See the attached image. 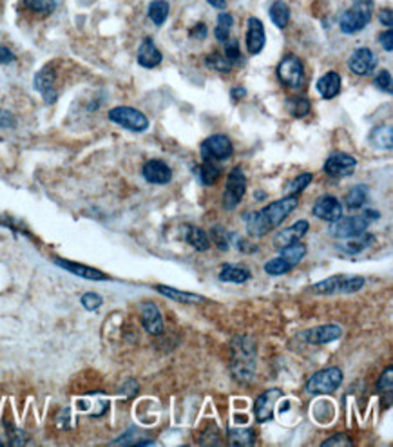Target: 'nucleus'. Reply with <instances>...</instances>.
Listing matches in <instances>:
<instances>
[{"instance_id": "obj_6", "label": "nucleus", "mask_w": 393, "mask_h": 447, "mask_svg": "<svg viewBox=\"0 0 393 447\" xmlns=\"http://www.w3.org/2000/svg\"><path fill=\"white\" fill-rule=\"evenodd\" d=\"M368 229V219L365 216H348V218H339L337 221L330 223V236L335 239H353L359 238Z\"/></svg>"}, {"instance_id": "obj_36", "label": "nucleus", "mask_w": 393, "mask_h": 447, "mask_svg": "<svg viewBox=\"0 0 393 447\" xmlns=\"http://www.w3.org/2000/svg\"><path fill=\"white\" fill-rule=\"evenodd\" d=\"M312 109L310 102L306 98H288L286 100V111L290 112L294 118L306 116Z\"/></svg>"}, {"instance_id": "obj_31", "label": "nucleus", "mask_w": 393, "mask_h": 447, "mask_svg": "<svg viewBox=\"0 0 393 447\" xmlns=\"http://www.w3.org/2000/svg\"><path fill=\"white\" fill-rule=\"evenodd\" d=\"M342 279H344V275H332V277H328L326 281H321V283L314 284L310 290H312L314 294L321 295L335 294V292H339V288H341Z\"/></svg>"}, {"instance_id": "obj_25", "label": "nucleus", "mask_w": 393, "mask_h": 447, "mask_svg": "<svg viewBox=\"0 0 393 447\" xmlns=\"http://www.w3.org/2000/svg\"><path fill=\"white\" fill-rule=\"evenodd\" d=\"M250 277H252L250 270L245 268V266L238 265H225L220 272V281H225V283L243 284L247 283Z\"/></svg>"}, {"instance_id": "obj_5", "label": "nucleus", "mask_w": 393, "mask_h": 447, "mask_svg": "<svg viewBox=\"0 0 393 447\" xmlns=\"http://www.w3.org/2000/svg\"><path fill=\"white\" fill-rule=\"evenodd\" d=\"M109 120L132 132H146L149 129V120L141 111L134 107H114L109 111Z\"/></svg>"}, {"instance_id": "obj_51", "label": "nucleus", "mask_w": 393, "mask_h": 447, "mask_svg": "<svg viewBox=\"0 0 393 447\" xmlns=\"http://www.w3.org/2000/svg\"><path fill=\"white\" fill-rule=\"evenodd\" d=\"M379 20H381V24H384V26H386V28L392 29V24H393L392 10H383V11H381Z\"/></svg>"}, {"instance_id": "obj_53", "label": "nucleus", "mask_w": 393, "mask_h": 447, "mask_svg": "<svg viewBox=\"0 0 393 447\" xmlns=\"http://www.w3.org/2000/svg\"><path fill=\"white\" fill-rule=\"evenodd\" d=\"M207 2H209L212 8H216V10H223L225 6H227V0H207Z\"/></svg>"}, {"instance_id": "obj_38", "label": "nucleus", "mask_w": 393, "mask_h": 447, "mask_svg": "<svg viewBox=\"0 0 393 447\" xmlns=\"http://www.w3.org/2000/svg\"><path fill=\"white\" fill-rule=\"evenodd\" d=\"M312 179H314V174H310V173H303V174H299L297 177H294V179L288 183V186H286L288 196H295V194H299L303 189H306V186L312 183Z\"/></svg>"}, {"instance_id": "obj_35", "label": "nucleus", "mask_w": 393, "mask_h": 447, "mask_svg": "<svg viewBox=\"0 0 393 447\" xmlns=\"http://www.w3.org/2000/svg\"><path fill=\"white\" fill-rule=\"evenodd\" d=\"M22 2L29 11L40 15L53 13L58 6V0H22Z\"/></svg>"}, {"instance_id": "obj_14", "label": "nucleus", "mask_w": 393, "mask_h": 447, "mask_svg": "<svg viewBox=\"0 0 393 447\" xmlns=\"http://www.w3.org/2000/svg\"><path fill=\"white\" fill-rule=\"evenodd\" d=\"M312 214L315 218L323 219V221H328V223H333V221H337L342 216L341 201L337 200L335 196H321L315 201Z\"/></svg>"}, {"instance_id": "obj_11", "label": "nucleus", "mask_w": 393, "mask_h": 447, "mask_svg": "<svg viewBox=\"0 0 393 447\" xmlns=\"http://www.w3.org/2000/svg\"><path fill=\"white\" fill-rule=\"evenodd\" d=\"M357 167V159L347 152H335L324 161V173L332 177L350 176Z\"/></svg>"}, {"instance_id": "obj_2", "label": "nucleus", "mask_w": 393, "mask_h": 447, "mask_svg": "<svg viewBox=\"0 0 393 447\" xmlns=\"http://www.w3.org/2000/svg\"><path fill=\"white\" fill-rule=\"evenodd\" d=\"M232 357H230V371L241 384H250L256 377V342L248 335H236L232 340Z\"/></svg>"}, {"instance_id": "obj_30", "label": "nucleus", "mask_w": 393, "mask_h": 447, "mask_svg": "<svg viewBox=\"0 0 393 447\" xmlns=\"http://www.w3.org/2000/svg\"><path fill=\"white\" fill-rule=\"evenodd\" d=\"M234 26V19L230 13H220L218 15V24H216L214 37L218 42L225 44L230 38V29Z\"/></svg>"}, {"instance_id": "obj_39", "label": "nucleus", "mask_w": 393, "mask_h": 447, "mask_svg": "<svg viewBox=\"0 0 393 447\" xmlns=\"http://www.w3.org/2000/svg\"><path fill=\"white\" fill-rule=\"evenodd\" d=\"M290 270H294V266H290L288 263L283 259V257H276V259H272V261H268L267 265H265V272H267L268 275H285L288 274Z\"/></svg>"}, {"instance_id": "obj_17", "label": "nucleus", "mask_w": 393, "mask_h": 447, "mask_svg": "<svg viewBox=\"0 0 393 447\" xmlns=\"http://www.w3.org/2000/svg\"><path fill=\"white\" fill-rule=\"evenodd\" d=\"M141 324L149 331L150 335H159L164 333V319L159 313V308L155 303H143L140 308Z\"/></svg>"}, {"instance_id": "obj_23", "label": "nucleus", "mask_w": 393, "mask_h": 447, "mask_svg": "<svg viewBox=\"0 0 393 447\" xmlns=\"http://www.w3.org/2000/svg\"><path fill=\"white\" fill-rule=\"evenodd\" d=\"M159 294L165 295V297L173 299V301H178L182 304H198V303H205V297L198 294H191V292H182V290H176L173 286H165V284H158L156 286Z\"/></svg>"}, {"instance_id": "obj_40", "label": "nucleus", "mask_w": 393, "mask_h": 447, "mask_svg": "<svg viewBox=\"0 0 393 447\" xmlns=\"http://www.w3.org/2000/svg\"><path fill=\"white\" fill-rule=\"evenodd\" d=\"M225 58L230 62V66L234 67L241 64V49H239L238 40H227L225 42Z\"/></svg>"}, {"instance_id": "obj_46", "label": "nucleus", "mask_w": 393, "mask_h": 447, "mask_svg": "<svg viewBox=\"0 0 393 447\" xmlns=\"http://www.w3.org/2000/svg\"><path fill=\"white\" fill-rule=\"evenodd\" d=\"M323 446L324 447H326V446H351V440H348L347 435L337 433L335 437H332V438H328V440H324Z\"/></svg>"}, {"instance_id": "obj_1", "label": "nucleus", "mask_w": 393, "mask_h": 447, "mask_svg": "<svg viewBox=\"0 0 393 447\" xmlns=\"http://www.w3.org/2000/svg\"><path fill=\"white\" fill-rule=\"evenodd\" d=\"M299 205V198L286 196L277 200L270 205L263 207L261 210L254 212L247 218V230L252 238H263L274 229H277L288 216Z\"/></svg>"}, {"instance_id": "obj_52", "label": "nucleus", "mask_w": 393, "mask_h": 447, "mask_svg": "<svg viewBox=\"0 0 393 447\" xmlns=\"http://www.w3.org/2000/svg\"><path fill=\"white\" fill-rule=\"evenodd\" d=\"M247 96V89L245 87H234L230 91V98L232 102H239V100H243Z\"/></svg>"}, {"instance_id": "obj_33", "label": "nucleus", "mask_w": 393, "mask_h": 447, "mask_svg": "<svg viewBox=\"0 0 393 447\" xmlns=\"http://www.w3.org/2000/svg\"><path fill=\"white\" fill-rule=\"evenodd\" d=\"M372 143H375V147L379 149H392V127H375L370 134Z\"/></svg>"}, {"instance_id": "obj_44", "label": "nucleus", "mask_w": 393, "mask_h": 447, "mask_svg": "<svg viewBox=\"0 0 393 447\" xmlns=\"http://www.w3.org/2000/svg\"><path fill=\"white\" fill-rule=\"evenodd\" d=\"M211 236L214 239L216 247L220 248V250H229V234L225 232L223 229L216 227V229L211 230Z\"/></svg>"}, {"instance_id": "obj_19", "label": "nucleus", "mask_w": 393, "mask_h": 447, "mask_svg": "<svg viewBox=\"0 0 393 447\" xmlns=\"http://www.w3.org/2000/svg\"><path fill=\"white\" fill-rule=\"evenodd\" d=\"M308 229H310L308 221L301 219V221H297V223H294L292 227H288V229H285V230H281V232L277 234L276 238H274V247L283 248V247H288V245H292V243L301 241V239L304 238V234L308 232Z\"/></svg>"}, {"instance_id": "obj_41", "label": "nucleus", "mask_w": 393, "mask_h": 447, "mask_svg": "<svg viewBox=\"0 0 393 447\" xmlns=\"http://www.w3.org/2000/svg\"><path fill=\"white\" fill-rule=\"evenodd\" d=\"M363 286H365V279L363 277H344L339 292H342V294H353V292L360 290Z\"/></svg>"}, {"instance_id": "obj_7", "label": "nucleus", "mask_w": 393, "mask_h": 447, "mask_svg": "<svg viewBox=\"0 0 393 447\" xmlns=\"http://www.w3.org/2000/svg\"><path fill=\"white\" fill-rule=\"evenodd\" d=\"M245 192H247V177H245L243 168L234 167L227 177V186H225L223 194L225 209L234 210L239 205V201L243 200Z\"/></svg>"}, {"instance_id": "obj_21", "label": "nucleus", "mask_w": 393, "mask_h": 447, "mask_svg": "<svg viewBox=\"0 0 393 447\" xmlns=\"http://www.w3.org/2000/svg\"><path fill=\"white\" fill-rule=\"evenodd\" d=\"M341 75L335 73V71H330V73H326V75L317 80L315 89H317V93L321 94L324 100H332L335 98L337 94L341 93Z\"/></svg>"}, {"instance_id": "obj_4", "label": "nucleus", "mask_w": 393, "mask_h": 447, "mask_svg": "<svg viewBox=\"0 0 393 447\" xmlns=\"http://www.w3.org/2000/svg\"><path fill=\"white\" fill-rule=\"evenodd\" d=\"M342 371L339 368H326L314 373L304 384V392L310 395H328L341 386Z\"/></svg>"}, {"instance_id": "obj_42", "label": "nucleus", "mask_w": 393, "mask_h": 447, "mask_svg": "<svg viewBox=\"0 0 393 447\" xmlns=\"http://www.w3.org/2000/svg\"><path fill=\"white\" fill-rule=\"evenodd\" d=\"M374 84H375V87H379L381 91H386V93L388 94H392V73H390V71H381L379 75L375 76V80H374Z\"/></svg>"}, {"instance_id": "obj_15", "label": "nucleus", "mask_w": 393, "mask_h": 447, "mask_svg": "<svg viewBox=\"0 0 393 447\" xmlns=\"http://www.w3.org/2000/svg\"><path fill=\"white\" fill-rule=\"evenodd\" d=\"M141 174L147 182L155 183V185H167L173 179V170L161 159H149L141 168Z\"/></svg>"}, {"instance_id": "obj_48", "label": "nucleus", "mask_w": 393, "mask_h": 447, "mask_svg": "<svg viewBox=\"0 0 393 447\" xmlns=\"http://www.w3.org/2000/svg\"><path fill=\"white\" fill-rule=\"evenodd\" d=\"M13 125H15L13 114L8 111H0V127H2V129H8V127H13Z\"/></svg>"}, {"instance_id": "obj_18", "label": "nucleus", "mask_w": 393, "mask_h": 447, "mask_svg": "<svg viewBox=\"0 0 393 447\" xmlns=\"http://www.w3.org/2000/svg\"><path fill=\"white\" fill-rule=\"evenodd\" d=\"M341 335L342 330L337 324H324V326L312 328V330L303 333V337L308 340L310 344H328V342L341 339Z\"/></svg>"}, {"instance_id": "obj_49", "label": "nucleus", "mask_w": 393, "mask_h": 447, "mask_svg": "<svg viewBox=\"0 0 393 447\" xmlns=\"http://www.w3.org/2000/svg\"><path fill=\"white\" fill-rule=\"evenodd\" d=\"M207 33H209V31H207V26L202 22V24H198V26H194V28H192L191 37H194L196 40H203V38L207 37Z\"/></svg>"}, {"instance_id": "obj_29", "label": "nucleus", "mask_w": 393, "mask_h": 447, "mask_svg": "<svg viewBox=\"0 0 393 447\" xmlns=\"http://www.w3.org/2000/svg\"><path fill=\"white\" fill-rule=\"evenodd\" d=\"M368 196H370V192H368V186H366V185H356L350 192H348L347 198H344L347 209L357 210V209H360V207H365V203L368 201Z\"/></svg>"}, {"instance_id": "obj_32", "label": "nucleus", "mask_w": 393, "mask_h": 447, "mask_svg": "<svg viewBox=\"0 0 393 447\" xmlns=\"http://www.w3.org/2000/svg\"><path fill=\"white\" fill-rule=\"evenodd\" d=\"M168 2L167 0H152L149 6V19L156 24V26H164L165 20L168 17Z\"/></svg>"}, {"instance_id": "obj_54", "label": "nucleus", "mask_w": 393, "mask_h": 447, "mask_svg": "<svg viewBox=\"0 0 393 447\" xmlns=\"http://www.w3.org/2000/svg\"><path fill=\"white\" fill-rule=\"evenodd\" d=\"M0 446H2V442H0Z\"/></svg>"}, {"instance_id": "obj_47", "label": "nucleus", "mask_w": 393, "mask_h": 447, "mask_svg": "<svg viewBox=\"0 0 393 447\" xmlns=\"http://www.w3.org/2000/svg\"><path fill=\"white\" fill-rule=\"evenodd\" d=\"M379 42H381V46L384 47V51H388V53L393 51V31L392 29H386L384 33H381Z\"/></svg>"}, {"instance_id": "obj_24", "label": "nucleus", "mask_w": 393, "mask_h": 447, "mask_svg": "<svg viewBox=\"0 0 393 447\" xmlns=\"http://www.w3.org/2000/svg\"><path fill=\"white\" fill-rule=\"evenodd\" d=\"M185 241L198 252H205L211 248V239L205 230L194 227V225H185Z\"/></svg>"}, {"instance_id": "obj_27", "label": "nucleus", "mask_w": 393, "mask_h": 447, "mask_svg": "<svg viewBox=\"0 0 393 447\" xmlns=\"http://www.w3.org/2000/svg\"><path fill=\"white\" fill-rule=\"evenodd\" d=\"M306 256V247H304L303 243H292L288 247L279 248V257H283L286 263L290 266H297L301 261H303V257Z\"/></svg>"}, {"instance_id": "obj_20", "label": "nucleus", "mask_w": 393, "mask_h": 447, "mask_svg": "<svg viewBox=\"0 0 393 447\" xmlns=\"http://www.w3.org/2000/svg\"><path fill=\"white\" fill-rule=\"evenodd\" d=\"M161 53H159L158 47L155 46L152 38H143L140 49H138V64L146 69H152V67L159 66L161 64Z\"/></svg>"}, {"instance_id": "obj_22", "label": "nucleus", "mask_w": 393, "mask_h": 447, "mask_svg": "<svg viewBox=\"0 0 393 447\" xmlns=\"http://www.w3.org/2000/svg\"><path fill=\"white\" fill-rule=\"evenodd\" d=\"M55 263L64 270L71 272V274L78 275V277H84V279L89 281H107L109 277L103 272L96 270V268H91V266L78 265V263H71L67 259H55Z\"/></svg>"}, {"instance_id": "obj_43", "label": "nucleus", "mask_w": 393, "mask_h": 447, "mask_svg": "<svg viewBox=\"0 0 393 447\" xmlns=\"http://www.w3.org/2000/svg\"><path fill=\"white\" fill-rule=\"evenodd\" d=\"M102 304H103V299L100 297L98 294H93V292H89V294L82 295V306H84L87 312H94V310H98Z\"/></svg>"}, {"instance_id": "obj_8", "label": "nucleus", "mask_w": 393, "mask_h": 447, "mask_svg": "<svg viewBox=\"0 0 393 447\" xmlns=\"http://www.w3.org/2000/svg\"><path fill=\"white\" fill-rule=\"evenodd\" d=\"M277 76H279L281 84H285L290 89H301L304 84V66L303 62L294 55H288L283 58L279 66H277Z\"/></svg>"}, {"instance_id": "obj_3", "label": "nucleus", "mask_w": 393, "mask_h": 447, "mask_svg": "<svg viewBox=\"0 0 393 447\" xmlns=\"http://www.w3.org/2000/svg\"><path fill=\"white\" fill-rule=\"evenodd\" d=\"M374 13V0H353L339 19V28L344 35H356L370 24Z\"/></svg>"}, {"instance_id": "obj_10", "label": "nucleus", "mask_w": 393, "mask_h": 447, "mask_svg": "<svg viewBox=\"0 0 393 447\" xmlns=\"http://www.w3.org/2000/svg\"><path fill=\"white\" fill-rule=\"evenodd\" d=\"M348 67L353 75L357 76H368L372 75L377 67V56L368 47H360L351 53L348 58Z\"/></svg>"}, {"instance_id": "obj_34", "label": "nucleus", "mask_w": 393, "mask_h": 447, "mask_svg": "<svg viewBox=\"0 0 393 447\" xmlns=\"http://www.w3.org/2000/svg\"><path fill=\"white\" fill-rule=\"evenodd\" d=\"M229 438L232 446H254L256 433L252 429H230Z\"/></svg>"}, {"instance_id": "obj_13", "label": "nucleus", "mask_w": 393, "mask_h": 447, "mask_svg": "<svg viewBox=\"0 0 393 447\" xmlns=\"http://www.w3.org/2000/svg\"><path fill=\"white\" fill-rule=\"evenodd\" d=\"M55 71H53L51 66L42 67V69L35 75V89L42 94V98L46 100L47 103H55L56 98H58V91H56L55 87Z\"/></svg>"}, {"instance_id": "obj_12", "label": "nucleus", "mask_w": 393, "mask_h": 447, "mask_svg": "<svg viewBox=\"0 0 393 447\" xmlns=\"http://www.w3.org/2000/svg\"><path fill=\"white\" fill-rule=\"evenodd\" d=\"M283 396V392L281 389H267L265 393L258 396V401L254 404V417L258 420L259 424H265V422H270L274 419V407H276V402Z\"/></svg>"}, {"instance_id": "obj_28", "label": "nucleus", "mask_w": 393, "mask_h": 447, "mask_svg": "<svg viewBox=\"0 0 393 447\" xmlns=\"http://www.w3.org/2000/svg\"><path fill=\"white\" fill-rule=\"evenodd\" d=\"M268 15H270L272 22L276 24L279 29L286 28L288 22H290V8H288L283 0H276V2L270 6Z\"/></svg>"}, {"instance_id": "obj_45", "label": "nucleus", "mask_w": 393, "mask_h": 447, "mask_svg": "<svg viewBox=\"0 0 393 447\" xmlns=\"http://www.w3.org/2000/svg\"><path fill=\"white\" fill-rule=\"evenodd\" d=\"M393 368L392 366H390V368H386V371L383 373V375H381V378H379V382H377V389H379V392H386V393H390V395H392V389H393Z\"/></svg>"}, {"instance_id": "obj_9", "label": "nucleus", "mask_w": 393, "mask_h": 447, "mask_svg": "<svg viewBox=\"0 0 393 447\" xmlns=\"http://www.w3.org/2000/svg\"><path fill=\"white\" fill-rule=\"evenodd\" d=\"M234 152L232 141L225 134H214L202 143V158L211 161H225Z\"/></svg>"}, {"instance_id": "obj_50", "label": "nucleus", "mask_w": 393, "mask_h": 447, "mask_svg": "<svg viewBox=\"0 0 393 447\" xmlns=\"http://www.w3.org/2000/svg\"><path fill=\"white\" fill-rule=\"evenodd\" d=\"M15 60V55L8 47L0 46V64H11Z\"/></svg>"}, {"instance_id": "obj_37", "label": "nucleus", "mask_w": 393, "mask_h": 447, "mask_svg": "<svg viewBox=\"0 0 393 447\" xmlns=\"http://www.w3.org/2000/svg\"><path fill=\"white\" fill-rule=\"evenodd\" d=\"M207 67H211L214 69L216 73H230L232 71V66H230V62L225 58L223 53L216 51L212 55L207 56Z\"/></svg>"}, {"instance_id": "obj_26", "label": "nucleus", "mask_w": 393, "mask_h": 447, "mask_svg": "<svg viewBox=\"0 0 393 447\" xmlns=\"http://www.w3.org/2000/svg\"><path fill=\"white\" fill-rule=\"evenodd\" d=\"M221 174H223V170H221L220 165H216V161H211V159H203V164L200 165V168H198V177H200V182L207 186L214 185V183L221 177Z\"/></svg>"}, {"instance_id": "obj_16", "label": "nucleus", "mask_w": 393, "mask_h": 447, "mask_svg": "<svg viewBox=\"0 0 393 447\" xmlns=\"http://www.w3.org/2000/svg\"><path fill=\"white\" fill-rule=\"evenodd\" d=\"M267 42L265 37V26L259 19L250 17L247 22V49L250 55H259Z\"/></svg>"}]
</instances>
